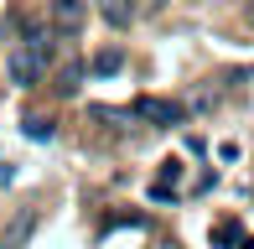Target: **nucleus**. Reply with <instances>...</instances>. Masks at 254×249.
Listing matches in <instances>:
<instances>
[{
  "instance_id": "nucleus-1",
  "label": "nucleus",
  "mask_w": 254,
  "mask_h": 249,
  "mask_svg": "<svg viewBox=\"0 0 254 249\" xmlns=\"http://www.w3.org/2000/svg\"><path fill=\"white\" fill-rule=\"evenodd\" d=\"M47 26L57 37H78L88 26V0H52L47 5Z\"/></svg>"
},
{
  "instance_id": "nucleus-2",
  "label": "nucleus",
  "mask_w": 254,
  "mask_h": 249,
  "mask_svg": "<svg viewBox=\"0 0 254 249\" xmlns=\"http://www.w3.org/2000/svg\"><path fill=\"white\" fill-rule=\"evenodd\" d=\"M130 115H135V120H145V124H161V130H171V124H182V104H171V99H156V94H140Z\"/></svg>"
},
{
  "instance_id": "nucleus-3",
  "label": "nucleus",
  "mask_w": 254,
  "mask_h": 249,
  "mask_svg": "<svg viewBox=\"0 0 254 249\" xmlns=\"http://www.w3.org/2000/svg\"><path fill=\"white\" fill-rule=\"evenodd\" d=\"M99 16L109 21L114 31H125V26L135 21V0H99Z\"/></svg>"
},
{
  "instance_id": "nucleus-4",
  "label": "nucleus",
  "mask_w": 254,
  "mask_h": 249,
  "mask_svg": "<svg viewBox=\"0 0 254 249\" xmlns=\"http://www.w3.org/2000/svg\"><path fill=\"white\" fill-rule=\"evenodd\" d=\"M120 67H125V47H104V52H94L88 73H99V78H114Z\"/></svg>"
},
{
  "instance_id": "nucleus-5",
  "label": "nucleus",
  "mask_w": 254,
  "mask_h": 249,
  "mask_svg": "<svg viewBox=\"0 0 254 249\" xmlns=\"http://www.w3.org/2000/svg\"><path fill=\"white\" fill-rule=\"evenodd\" d=\"M83 78H88V67H83V62H67L63 73H57V83H52V88H57L63 99H73L78 88H83Z\"/></svg>"
},
{
  "instance_id": "nucleus-6",
  "label": "nucleus",
  "mask_w": 254,
  "mask_h": 249,
  "mask_svg": "<svg viewBox=\"0 0 254 249\" xmlns=\"http://www.w3.org/2000/svg\"><path fill=\"white\" fill-rule=\"evenodd\" d=\"M31 229H37V208H26L16 223H10V234H5V244H0V249H21V244L31 239Z\"/></svg>"
},
{
  "instance_id": "nucleus-7",
  "label": "nucleus",
  "mask_w": 254,
  "mask_h": 249,
  "mask_svg": "<svg viewBox=\"0 0 254 249\" xmlns=\"http://www.w3.org/2000/svg\"><path fill=\"white\" fill-rule=\"evenodd\" d=\"M213 244H218V249H244L249 239H244V229L228 218V223H218V229H213Z\"/></svg>"
},
{
  "instance_id": "nucleus-8",
  "label": "nucleus",
  "mask_w": 254,
  "mask_h": 249,
  "mask_svg": "<svg viewBox=\"0 0 254 249\" xmlns=\"http://www.w3.org/2000/svg\"><path fill=\"white\" fill-rule=\"evenodd\" d=\"M21 124H26V140H52V135H57V124L47 115H26Z\"/></svg>"
},
{
  "instance_id": "nucleus-9",
  "label": "nucleus",
  "mask_w": 254,
  "mask_h": 249,
  "mask_svg": "<svg viewBox=\"0 0 254 249\" xmlns=\"http://www.w3.org/2000/svg\"><path fill=\"white\" fill-rule=\"evenodd\" d=\"M177 182H182V161H161V187L177 192Z\"/></svg>"
}]
</instances>
